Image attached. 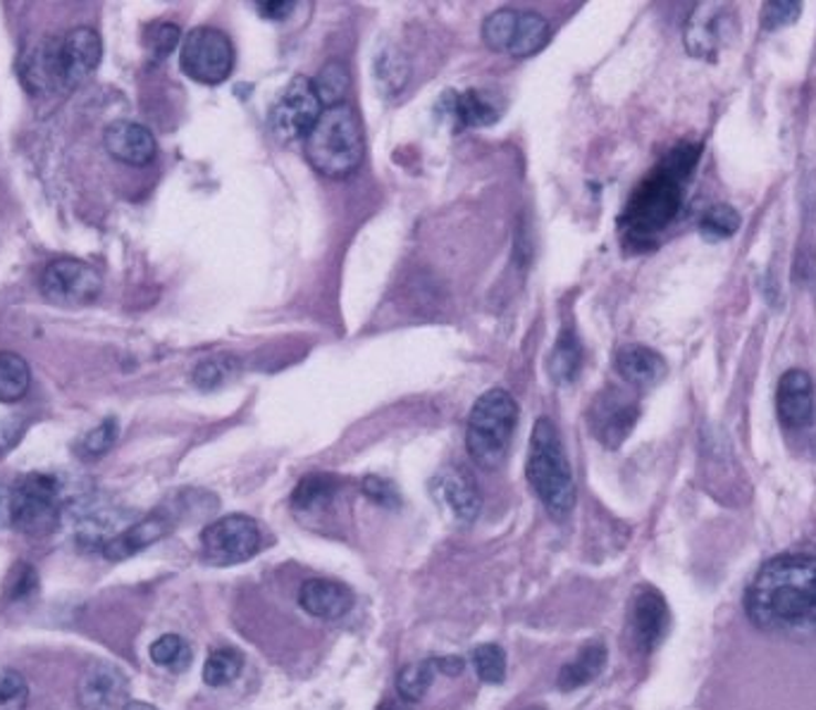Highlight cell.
<instances>
[{
    "label": "cell",
    "instance_id": "cell-1",
    "mask_svg": "<svg viewBox=\"0 0 816 710\" xmlns=\"http://www.w3.org/2000/svg\"><path fill=\"white\" fill-rule=\"evenodd\" d=\"M748 615L764 632H816V555L785 553L756 572L748 592Z\"/></svg>",
    "mask_w": 816,
    "mask_h": 710
},
{
    "label": "cell",
    "instance_id": "cell-2",
    "mask_svg": "<svg viewBox=\"0 0 816 710\" xmlns=\"http://www.w3.org/2000/svg\"><path fill=\"white\" fill-rule=\"evenodd\" d=\"M700 146L680 144L651 170L626 203L621 215V232L633 246H649L651 239L666 232L686 201L688 179L700 160Z\"/></svg>",
    "mask_w": 816,
    "mask_h": 710
},
{
    "label": "cell",
    "instance_id": "cell-3",
    "mask_svg": "<svg viewBox=\"0 0 816 710\" xmlns=\"http://www.w3.org/2000/svg\"><path fill=\"white\" fill-rule=\"evenodd\" d=\"M103 57V41L92 27L70 29L63 36H43L27 45L18 60L24 88L34 98L70 94L82 86Z\"/></svg>",
    "mask_w": 816,
    "mask_h": 710
},
{
    "label": "cell",
    "instance_id": "cell-4",
    "mask_svg": "<svg viewBox=\"0 0 816 710\" xmlns=\"http://www.w3.org/2000/svg\"><path fill=\"white\" fill-rule=\"evenodd\" d=\"M310 168L330 179H345L361 168L365 136L361 117L349 103L325 108L316 127L304 139Z\"/></svg>",
    "mask_w": 816,
    "mask_h": 710
},
{
    "label": "cell",
    "instance_id": "cell-5",
    "mask_svg": "<svg viewBox=\"0 0 816 710\" xmlns=\"http://www.w3.org/2000/svg\"><path fill=\"white\" fill-rule=\"evenodd\" d=\"M526 477L549 516L563 520L575 506L573 470L561 434L549 417H540L530 434Z\"/></svg>",
    "mask_w": 816,
    "mask_h": 710
},
{
    "label": "cell",
    "instance_id": "cell-6",
    "mask_svg": "<svg viewBox=\"0 0 816 710\" xmlns=\"http://www.w3.org/2000/svg\"><path fill=\"white\" fill-rule=\"evenodd\" d=\"M518 422V403L507 389H489L473 405L466 425L470 458L485 470H497L507 458Z\"/></svg>",
    "mask_w": 816,
    "mask_h": 710
},
{
    "label": "cell",
    "instance_id": "cell-7",
    "mask_svg": "<svg viewBox=\"0 0 816 710\" xmlns=\"http://www.w3.org/2000/svg\"><path fill=\"white\" fill-rule=\"evenodd\" d=\"M61 520V485L43 473L27 475L12 489V524L29 537H49Z\"/></svg>",
    "mask_w": 816,
    "mask_h": 710
},
{
    "label": "cell",
    "instance_id": "cell-8",
    "mask_svg": "<svg viewBox=\"0 0 816 710\" xmlns=\"http://www.w3.org/2000/svg\"><path fill=\"white\" fill-rule=\"evenodd\" d=\"M180 67L189 80L205 86L227 82L234 67V49L230 36L215 27L191 29L182 41Z\"/></svg>",
    "mask_w": 816,
    "mask_h": 710
},
{
    "label": "cell",
    "instance_id": "cell-9",
    "mask_svg": "<svg viewBox=\"0 0 816 710\" xmlns=\"http://www.w3.org/2000/svg\"><path fill=\"white\" fill-rule=\"evenodd\" d=\"M263 549V532L248 516H225L201 532V553L213 565H236Z\"/></svg>",
    "mask_w": 816,
    "mask_h": 710
},
{
    "label": "cell",
    "instance_id": "cell-10",
    "mask_svg": "<svg viewBox=\"0 0 816 710\" xmlns=\"http://www.w3.org/2000/svg\"><path fill=\"white\" fill-rule=\"evenodd\" d=\"M103 292V279L84 261L57 258L46 265L41 275V294L53 306L84 308L92 306Z\"/></svg>",
    "mask_w": 816,
    "mask_h": 710
},
{
    "label": "cell",
    "instance_id": "cell-11",
    "mask_svg": "<svg viewBox=\"0 0 816 710\" xmlns=\"http://www.w3.org/2000/svg\"><path fill=\"white\" fill-rule=\"evenodd\" d=\"M322 110L325 108L316 94L314 80L299 74L275 100L271 110V129L282 144L304 141L308 131L316 127Z\"/></svg>",
    "mask_w": 816,
    "mask_h": 710
},
{
    "label": "cell",
    "instance_id": "cell-12",
    "mask_svg": "<svg viewBox=\"0 0 816 710\" xmlns=\"http://www.w3.org/2000/svg\"><path fill=\"white\" fill-rule=\"evenodd\" d=\"M735 36V14L729 6L700 3L690 12L686 24V49L692 57L717 60Z\"/></svg>",
    "mask_w": 816,
    "mask_h": 710
},
{
    "label": "cell",
    "instance_id": "cell-13",
    "mask_svg": "<svg viewBox=\"0 0 816 710\" xmlns=\"http://www.w3.org/2000/svg\"><path fill=\"white\" fill-rule=\"evenodd\" d=\"M637 417H640V405L621 389H604L587 411L590 430L606 448H618L626 442L637 425Z\"/></svg>",
    "mask_w": 816,
    "mask_h": 710
},
{
    "label": "cell",
    "instance_id": "cell-14",
    "mask_svg": "<svg viewBox=\"0 0 816 710\" xmlns=\"http://www.w3.org/2000/svg\"><path fill=\"white\" fill-rule=\"evenodd\" d=\"M77 701L82 710H125L129 703V679L113 663H92L80 679Z\"/></svg>",
    "mask_w": 816,
    "mask_h": 710
},
{
    "label": "cell",
    "instance_id": "cell-15",
    "mask_svg": "<svg viewBox=\"0 0 816 710\" xmlns=\"http://www.w3.org/2000/svg\"><path fill=\"white\" fill-rule=\"evenodd\" d=\"M430 494L437 501V506L449 512L458 522H473L480 512V494L476 487V479L462 467L449 465L439 470L433 481H430Z\"/></svg>",
    "mask_w": 816,
    "mask_h": 710
},
{
    "label": "cell",
    "instance_id": "cell-16",
    "mask_svg": "<svg viewBox=\"0 0 816 710\" xmlns=\"http://www.w3.org/2000/svg\"><path fill=\"white\" fill-rule=\"evenodd\" d=\"M174 516L166 508L153 510L151 516H146L144 520L125 527L120 534H115L106 547H103V555L108 561H125V558L137 555L139 551L153 547L156 541H160L162 537H168L174 527Z\"/></svg>",
    "mask_w": 816,
    "mask_h": 710
},
{
    "label": "cell",
    "instance_id": "cell-17",
    "mask_svg": "<svg viewBox=\"0 0 816 710\" xmlns=\"http://www.w3.org/2000/svg\"><path fill=\"white\" fill-rule=\"evenodd\" d=\"M669 621H671L669 606H666L664 596L657 592V589L643 586L633 598V613H630L635 644L640 646L645 654L655 651V648L661 644V639L666 637V632H669Z\"/></svg>",
    "mask_w": 816,
    "mask_h": 710
},
{
    "label": "cell",
    "instance_id": "cell-18",
    "mask_svg": "<svg viewBox=\"0 0 816 710\" xmlns=\"http://www.w3.org/2000/svg\"><path fill=\"white\" fill-rule=\"evenodd\" d=\"M103 144L117 162L131 165V168H144V165L153 162L158 150L151 129L139 123H129V119L113 123L103 134Z\"/></svg>",
    "mask_w": 816,
    "mask_h": 710
},
{
    "label": "cell",
    "instance_id": "cell-19",
    "mask_svg": "<svg viewBox=\"0 0 816 710\" xmlns=\"http://www.w3.org/2000/svg\"><path fill=\"white\" fill-rule=\"evenodd\" d=\"M776 413L785 427H805L814 417V382L805 370H788L776 389Z\"/></svg>",
    "mask_w": 816,
    "mask_h": 710
},
{
    "label": "cell",
    "instance_id": "cell-20",
    "mask_svg": "<svg viewBox=\"0 0 816 710\" xmlns=\"http://www.w3.org/2000/svg\"><path fill=\"white\" fill-rule=\"evenodd\" d=\"M299 606L320 621H339L353 608V594L347 584L314 577L301 584Z\"/></svg>",
    "mask_w": 816,
    "mask_h": 710
},
{
    "label": "cell",
    "instance_id": "cell-21",
    "mask_svg": "<svg viewBox=\"0 0 816 710\" xmlns=\"http://www.w3.org/2000/svg\"><path fill=\"white\" fill-rule=\"evenodd\" d=\"M614 365L623 382L640 386V389L657 386L666 377V370H669L666 368V360L661 358V353H657L655 349H649V346H643V343L621 346V349L616 351Z\"/></svg>",
    "mask_w": 816,
    "mask_h": 710
},
{
    "label": "cell",
    "instance_id": "cell-22",
    "mask_svg": "<svg viewBox=\"0 0 816 710\" xmlns=\"http://www.w3.org/2000/svg\"><path fill=\"white\" fill-rule=\"evenodd\" d=\"M341 481L332 475H308L292 494V508L299 512L328 510L339 496Z\"/></svg>",
    "mask_w": 816,
    "mask_h": 710
},
{
    "label": "cell",
    "instance_id": "cell-23",
    "mask_svg": "<svg viewBox=\"0 0 816 710\" xmlns=\"http://www.w3.org/2000/svg\"><path fill=\"white\" fill-rule=\"evenodd\" d=\"M604 666H606L604 644H590L569 663V666L561 668L557 685L563 691H573L577 687H585V685L592 682V679L600 677Z\"/></svg>",
    "mask_w": 816,
    "mask_h": 710
},
{
    "label": "cell",
    "instance_id": "cell-24",
    "mask_svg": "<svg viewBox=\"0 0 816 710\" xmlns=\"http://www.w3.org/2000/svg\"><path fill=\"white\" fill-rule=\"evenodd\" d=\"M452 115L462 127H489L499 119V108L487 94L468 88L464 94H452Z\"/></svg>",
    "mask_w": 816,
    "mask_h": 710
},
{
    "label": "cell",
    "instance_id": "cell-25",
    "mask_svg": "<svg viewBox=\"0 0 816 710\" xmlns=\"http://www.w3.org/2000/svg\"><path fill=\"white\" fill-rule=\"evenodd\" d=\"M581 365H583L581 341L575 339L571 329H566L563 335H559L554 351L552 356H549V377H552L554 384L569 386L575 382L577 372H581Z\"/></svg>",
    "mask_w": 816,
    "mask_h": 710
},
{
    "label": "cell",
    "instance_id": "cell-26",
    "mask_svg": "<svg viewBox=\"0 0 816 710\" xmlns=\"http://www.w3.org/2000/svg\"><path fill=\"white\" fill-rule=\"evenodd\" d=\"M549 22L538 12H518L516 34L511 41V57H530L540 53L549 41Z\"/></svg>",
    "mask_w": 816,
    "mask_h": 710
},
{
    "label": "cell",
    "instance_id": "cell-27",
    "mask_svg": "<svg viewBox=\"0 0 816 710\" xmlns=\"http://www.w3.org/2000/svg\"><path fill=\"white\" fill-rule=\"evenodd\" d=\"M411 77V65L406 55L394 49V45H388L382 49L380 55L375 57V80H378V88L382 91L384 96L392 98L396 96L399 91L406 86Z\"/></svg>",
    "mask_w": 816,
    "mask_h": 710
},
{
    "label": "cell",
    "instance_id": "cell-28",
    "mask_svg": "<svg viewBox=\"0 0 816 710\" xmlns=\"http://www.w3.org/2000/svg\"><path fill=\"white\" fill-rule=\"evenodd\" d=\"M32 384L27 360L18 353L0 351V403H18Z\"/></svg>",
    "mask_w": 816,
    "mask_h": 710
},
{
    "label": "cell",
    "instance_id": "cell-29",
    "mask_svg": "<svg viewBox=\"0 0 816 710\" xmlns=\"http://www.w3.org/2000/svg\"><path fill=\"white\" fill-rule=\"evenodd\" d=\"M242 372V360L230 353H218L213 358H208L194 368V374L191 380L201 389V391H215L220 386H225L230 382H234L236 377Z\"/></svg>",
    "mask_w": 816,
    "mask_h": 710
},
{
    "label": "cell",
    "instance_id": "cell-30",
    "mask_svg": "<svg viewBox=\"0 0 816 710\" xmlns=\"http://www.w3.org/2000/svg\"><path fill=\"white\" fill-rule=\"evenodd\" d=\"M314 86H316V94L322 103V108H335V105H341L347 100L349 86H351V74L345 63L332 60V63H328L318 72Z\"/></svg>",
    "mask_w": 816,
    "mask_h": 710
},
{
    "label": "cell",
    "instance_id": "cell-31",
    "mask_svg": "<svg viewBox=\"0 0 816 710\" xmlns=\"http://www.w3.org/2000/svg\"><path fill=\"white\" fill-rule=\"evenodd\" d=\"M244 668V656L236 648H215V651L205 658L203 666V682L208 687H227Z\"/></svg>",
    "mask_w": 816,
    "mask_h": 710
},
{
    "label": "cell",
    "instance_id": "cell-32",
    "mask_svg": "<svg viewBox=\"0 0 816 710\" xmlns=\"http://www.w3.org/2000/svg\"><path fill=\"white\" fill-rule=\"evenodd\" d=\"M516 24H518V10L504 8L489 14V18L483 22V41L489 51L495 53H507L511 49V41L516 34Z\"/></svg>",
    "mask_w": 816,
    "mask_h": 710
},
{
    "label": "cell",
    "instance_id": "cell-33",
    "mask_svg": "<svg viewBox=\"0 0 816 710\" xmlns=\"http://www.w3.org/2000/svg\"><path fill=\"white\" fill-rule=\"evenodd\" d=\"M740 224H743V218H740L738 210L733 205L719 203V205H711L702 215L700 234L702 239L711 241V244H719V241L731 239L740 230Z\"/></svg>",
    "mask_w": 816,
    "mask_h": 710
},
{
    "label": "cell",
    "instance_id": "cell-34",
    "mask_svg": "<svg viewBox=\"0 0 816 710\" xmlns=\"http://www.w3.org/2000/svg\"><path fill=\"white\" fill-rule=\"evenodd\" d=\"M435 675H437L435 658L411 663V666H406L402 672H399L396 689H399V693H402L404 701L415 703V701H421L425 697L430 685H433Z\"/></svg>",
    "mask_w": 816,
    "mask_h": 710
},
{
    "label": "cell",
    "instance_id": "cell-35",
    "mask_svg": "<svg viewBox=\"0 0 816 710\" xmlns=\"http://www.w3.org/2000/svg\"><path fill=\"white\" fill-rule=\"evenodd\" d=\"M151 660L158 668L184 672L191 666V648L180 634H162L151 644Z\"/></svg>",
    "mask_w": 816,
    "mask_h": 710
},
{
    "label": "cell",
    "instance_id": "cell-36",
    "mask_svg": "<svg viewBox=\"0 0 816 710\" xmlns=\"http://www.w3.org/2000/svg\"><path fill=\"white\" fill-rule=\"evenodd\" d=\"M473 666L487 685H499L507 677V656L497 644H483L473 651Z\"/></svg>",
    "mask_w": 816,
    "mask_h": 710
},
{
    "label": "cell",
    "instance_id": "cell-37",
    "mask_svg": "<svg viewBox=\"0 0 816 710\" xmlns=\"http://www.w3.org/2000/svg\"><path fill=\"white\" fill-rule=\"evenodd\" d=\"M180 27L172 22H158L146 32V49L156 63H162L180 43Z\"/></svg>",
    "mask_w": 816,
    "mask_h": 710
},
{
    "label": "cell",
    "instance_id": "cell-38",
    "mask_svg": "<svg viewBox=\"0 0 816 710\" xmlns=\"http://www.w3.org/2000/svg\"><path fill=\"white\" fill-rule=\"evenodd\" d=\"M27 703V679L18 670H0V710H24Z\"/></svg>",
    "mask_w": 816,
    "mask_h": 710
},
{
    "label": "cell",
    "instance_id": "cell-39",
    "mask_svg": "<svg viewBox=\"0 0 816 710\" xmlns=\"http://www.w3.org/2000/svg\"><path fill=\"white\" fill-rule=\"evenodd\" d=\"M799 14H803V3L797 0H771L762 8V27L766 32H776V29L791 27Z\"/></svg>",
    "mask_w": 816,
    "mask_h": 710
},
{
    "label": "cell",
    "instance_id": "cell-40",
    "mask_svg": "<svg viewBox=\"0 0 816 710\" xmlns=\"http://www.w3.org/2000/svg\"><path fill=\"white\" fill-rule=\"evenodd\" d=\"M39 589V575L29 563H18L6 580V596L10 601H24Z\"/></svg>",
    "mask_w": 816,
    "mask_h": 710
},
{
    "label": "cell",
    "instance_id": "cell-41",
    "mask_svg": "<svg viewBox=\"0 0 816 710\" xmlns=\"http://www.w3.org/2000/svg\"><path fill=\"white\" fill-rule=\"evenodd\" d=\"M115 442H117V420H103L96 430L86 434L82 448L86 456H103V453H108L113 448Z\"/></svg>",
    "mask_w": 816,
    "mask_h": 710
},
{
    "label": "cell",
    "instance_id": "cell-42",
    "mask_svg": "<svg viewBox=\"0 0 816 710\" xmlns=\"http://www.w3.org/2000/svg\"><path fill=\"white\" fill-rule=\"evenodd\" d=\"M361 487H363V494L370 498V501L378 504V506L394 508V506H399V501H402L399 489L392 485V481L382 479V477H365Z\"/></svg>",
    "mask_w": 816,
    "mask_h": 710
},
{
    "label": "cell",
    "instance_id": "cell-43",
    "mask_svg": "<svg viewBox=\"0 0 816 710\" xmlns=\"http://www.w3.org/2000/svg\"><path fill=\"white\" fill-rule=\"evenodd\" d=\"M24 434V420L22 417H6L0 420V456H6L8 451L20 444Z\"/></svg>",
    "mask_w": 816,
    "mask_h": 710
},
{
    "label": "cell",
    "instance_id": "cell-44",
    "mask_svg": "<svg viewBox=\"0 0 816 710\" xmlns=\"http://www.w3.org/2000/svg\"><path fill=\"white\" fill-rule=\"evenodd\" d=\"M294 6L296 3L292 0H265V3H258V12L271 22H285L294 12Z\"/></svg>",
    "mask_w": 816,
    "mask_h": 710
},
{
    "label": "cell",
    "instance_id": "cell-45",
    "mask_svg": "<svg viewBox=\"0 0 816 710\" xmlns=\"http://www.w3.org/2000/svg\"><path fill=\"white\" fill-rule=\"evenodd\" d=\"M435 668H437V672L456 677V675L464 672L466 660L464 658H454V656H449V658H435Z\"/></svg>",
    "mask_w": 816,
    "mask_h": 710
},
{
    "label": "cell",
    "instance_id": "cell-46",
    "mask_svg": "<svg viewBox=\"0 0 816 710\" xmlns=\"http://www.w3.org/2000/svg\"><path fill=\"white\" fill-rule=\"evenodd\" d=\"M12 524V491L0 485V527Z\"/></svg>",
    "mask_w": 816,
    "mask_h": 710
},
{
    "label": "cell",
    "instance_id": "cell-47",
    "mask_svg": "<svg viewBox=\"0 0 816 710\" xmlns=\"http://www.w3.org/2000/svg\"><path fill=\"white\" fill-rule=\"evenodd\" d=\"M125 710H158V708H153V706H148V703H144V701H129Z\"/></svg>",
    "mask_w": 816,
    "mask_h": 710
},
{
    "label": "cell",
    "instance_id": "cell-48",
    "mask_svg": "<svg viewBox=\"0 0 816 710\" xmlns=\"http://www.w3.org/2000/svg\"><path fill=\"white\" fill-rule=\"evenodd\" d=\"M378 710H409L406 706H402L399 701H384Z\"/></svg>",
    "mask_w": 816,
    "mask_h": 710
},
{
    "label": "cell",
    "instance_id": "cell-49",
    "mask_svg": "<svg viewBox=\"0 0 816 710\" xmlns=\"http://www.w3.org/2000/svg\"><path fill=\"white\" fill-rule=\"evenodd\" d=\"M812 444H814V451H816V427H814V434H812Z\"/></svg>",
    "mask_w": 816,
    "mask_h": 710
},
{
    "label": "cell",
    "instance_id": "cell-50",
    "mask_svg": "<svg viewBox=\"0 0 816 710\" xmlns=\"http://www.w3.org/2000/svg\"><path fill=\"white\" fill-rule=\"evenodd\" d=\"M526 710H544V708H540V706H532V708H526Z\"/></svg>",
    "mask_w": 816,
    "mask_h": 710
}]
</instances>
